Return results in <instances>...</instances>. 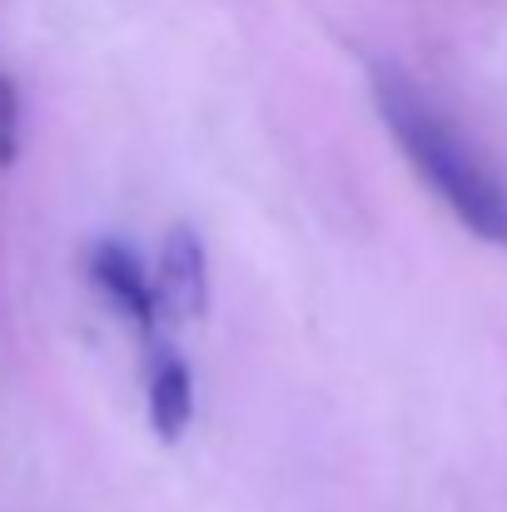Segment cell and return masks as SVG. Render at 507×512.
Masks as SVG:
<instances>
[{
    "instance_id": "obj_5",
    "label": "cell",
    "mask_w": 507,
    "mask_h": 512,
    "mask_svg": "<svg viewBox=\"0 0 507 512\" xmlns=\"http://www.w3.org/2000/svg\"><path fill=\"white\" fill-rule=\"evenodd\" d=\"M15 120H20V100H15V85L0 75V165L15 160Z\"/></svg>"
},
{
    "instance_id": "obj_1",
    "label": "cell",
    "mask_w": 507,
    "mask_h": 512,
    "mask_svg": "<svg viewBox=\"0 0 507 512\" xmlns=\"http://www.w3.org/2000/svg\"><path fill=\"white\" fill-rule=\"evenodd\" d=\"M373 105L388 125V135L403 145L408 165L418 179L488 244L507 249V184L493 174V165L458 135V125L393 65L368 70Z\"/></svg>"
},
{
    "instance_id": "obj_2",
    "label": "cell",
    "mask_w": 507,
    "mask_h": 512,
    "mask_svg": "<svg viewBox=\"0 0 507 512\" xmlns=\"http://www.w3.org/2000/svg\"><path fill=\"white\" fill-rule=\"evenodd\" d=\"M155 304L174 324H194L209 309V259L204 239L189 224H174L160 249V274H155Z\"/></svg>"
},
{
    "instance_id": "obj_3",
    "label": "cell",
    "mask_w": 507,
    "mask_h": 512,
    "mask_svg": "<svg viewBox=\"0 0 507 512\" xmlns=\"http://www.w3.org/2000/svg\"><path fill=\"white\" fill-rule=\"evenodd\" d=\"M90 279H95V289L150 339L155 334V324H160V304H155V279H150V269H145V259L130 249V244H120V239H105V244H95V254H90Z\"/></svg>"
},
{
    "instance_id": "obj_4",
    "label": "cell",
    "mask_w": 507,
    "mask_h": 512,
    "mask_svg": "<svg viewBox=\"0 0 507 512\" xmlns=\"http://www.w3.org/2000/svg\"><path fill=\"white\" fill-rule=\"evenodd\" d=\"M150 428L165 438V443H179L189 418H194V378H189V363L179 353H160L150 363Z\"/></svg>"
}]
</instances>
